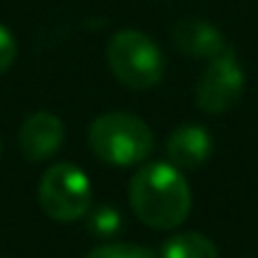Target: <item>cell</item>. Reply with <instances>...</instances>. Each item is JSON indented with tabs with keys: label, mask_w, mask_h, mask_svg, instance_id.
Segmentation results:
<instances>
[{
	"label": "cell",
	"mask_w": 258,
	"mask_h": 258,
	"mask_svg": "<svg viewBox=\"0 0 258 258\" xmlns=\"http://www.w3.org/2000/svg\"><path fill=\"white\" fill-rule=\"evenodd\" d=\"M129 205L145 225L172 230L187 220L192 195L180 167L172 162H147L129 180Z\"/></svg>",
	"instance_id": "cell-1"
},
{
	"label": "cell",
	"mask_w": 258,
	"mask_h": 258,
	"mask_svg": "<svg viewBox=\"0 0 258 258\" xmlns=\"http://www.w3.org/2000/svg\"><path fill=\"white\" fill-rule=\"evenodd\" d=\"M89 147L104 165L132 167L152 155L155 135L140 116L109 111L89 124Z\"/></svg>",
	"instance_id": "cell-2"
},
{
	"label": "cell",
	"mask_w": 258,
	"mask_h": 258,
	"mask_svg": "<svg viewBox=\"0 0 258 258\" xmlns=\"http://www.w3.org/2000/svg\"><path fill=\"white\" fill-rule=\"evenodd\" d=\"M106 63L119 84L135 91L152 89L165 76V56L160 46L142 31H116L106 46Z\"/></svg>",
	"instance_id": "cell-3"
},
{
	"label": "cell",
	"mask_w": 258,
	"mask_h": 258,
	"mask_svg": "<svg viewBox=\"0 0 258 258\" xmlns=\"http://www.w3.org/2000/svg\"><path fill=\"white\" fill-rule=\"evenodd\" d=\"M41 210L58 223H74L91 208V182L86 172L71 162L51 165L38 182Z\"/></svg>",
	"instance_id": "cell-4"
},
{
	"label": "cell",
	"mask_w": 258,
	"mask_h": 258,
	"mask_svg": "<svg viewBox=\"0 0 258 258\" xmlns=\"http://www.w3.org/2000/svg\"><path fill=\"white\" fill-rule=\"evenodd\" d=\"M245 91V74L233 48L210 58L195 84V104L205 114H223L233 109Z\"/></svg>",
	"instance_id": "cell-5"
},
{
	"label": "cell",
	"mask_w": 258,
	"mask_h": 258,
	"mask_svg": "<svg viewBox=\"0 0 258 258\" xmlns=\"http://www.w3.org/2000/svg\"><path fill=\"white\" fill-rule=\"evenodd\" d=\"M66 137V126L53 111H33L18 129V150L28 162L51 160Z\"/></svg>",
	"instance_id": "cell-6"
},
{
	"label": "cell",
	"mask_w": 258,
	"mask_h": 258,
	"mask_svg": "<svg viewBox=\"0 0 258 258\" xmlns=\"http://www.w3.org/2000/svg\"><path fill=\"white\" fill-rule=\"evenodd\" d=\"M172 46L187 56V58H198V61H210L215 56H220L225 48H230L225 43V36L208 21L200 18H185L180 23L172 26Z\"/></svg>",
	"instance_id": "cell-7"
},
{
	"label": "cell",
	"mask_w": 258,
	"mask_h": 258,
	"mask_svg": "<svg viewBox=\"0 0 258 258\" xmlns=\"http://www.w3.org/2000/svg\"><path fill=\"white\" fill-rule=\"evenodd\" d=\"M167 160L180 170H195L213 155V137L200 124H182L167 137Z\"/></svg>",
	"instance_id": "cell-8"
},
{
	"label": "cell",
	"mask_w": 258,
	"mask_h": 258,
	"mask_svg": "<svg viewBox=\"0 0 258 258\" xmlns=\"http://www.w3.org/2000/svg\"><path fill=\"white\" fill-rule=\"evenodd\" d=\"M160 258H220V253L203 233H177L165 240Z\"/></svg>",
	"instance_id": "cell-9"
},
{
	"label": "cell",
	"mask_w": 258,
	"mask_h": 258,
	"mask_svg": "<svg viewBox=\"0 0 258 258\" xmlns=\"http://www.w3.org/2000/svg\"><path fill=\"white\" fill-rule=\"evenodd\" d=\"M84 258H157L150 248L132 245V243H109L89 250Z\"/></svg>",
	"instance_id": "cell-10"
},
{
	"label": "cell",
	"mask_w": 258,
	"mask_h": 258,
	"mask_svg": "<svg viewBox=\"0 0 258 258\" xmlns=\"http://www.w3.org/2000/svg\"><path fill=\"white\" fill-rule=\"evenodd\" d=\"M89 225H91V230L96 235H114L119 230V225H121V218H119V213L111 205H101V208H96L91 213Z\"/></svg>",
	"instance_id": "cell-11"
},
{
	"label": "cell",
	"mask_w": 258,
	"mask_h": 258,
	"mask_svg": "<svg viewBox=\"0 0 258 258\" xmlns=\"http://www.w3.org/2000/svg\"><path fill=\"white\" fill-rule=\"evenodd\" d=\"M16 56H18L16 36L6 26H0V74H6L16 63Z\"/></svg>",
	"instance_id": "cell-12"
},
{
	"label": "cell",
	"mask_w": 258,
	"mask_h": 258,
	"mask_svg": "<svg viewBox=\"0 0 258 258\" xmlns=\"http://www.w3.org/2000/svg\"><path fill=\"white\" fill-rule=\"evenodd\" d=\"M0 150H3V142H0Z\"/></svg>",
	"instance_id": "cell-13"
}]
</instances>
